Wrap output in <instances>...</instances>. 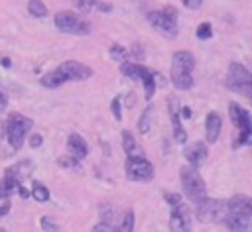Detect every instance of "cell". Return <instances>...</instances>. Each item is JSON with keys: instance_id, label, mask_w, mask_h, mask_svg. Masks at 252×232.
I'll list each match as a JSON object with an SVG mask.
<instances>
[{"instance_id": "6da1fadb", "label": "cell", "mask_w": 252, "mask_h": 232, "mask_svg": "<svg viewBox=\"0 0 252 232\" xmlns=\"http://www.w3.org/2000/svg\"><path fill=\"white\" fill-rule=\"evenodd\" d=\"M193 69H195V55L191 51L179 49L171 55V65H169V79L175 88L179 90H189L193 88Z\"/></svg>"}, {"instance_id": "7a4b0ae2", "label": "cell", "mask_w": 252, "mask_h": 232, "mask_svg": "<svg viewBox=\"0 0 252 232\" xmlns=\"http://www.w3.org/2000/svg\"><path fill=\"white\" fill-rule=\"evenodd\" d=\"M32 128H33V120L24 116V114H20V112H10L6 116L4 136H6V140H8V144H10V147L14 151L22 149V145H24L28 134L32 132Z\"/></svg>"}, {"instance_id": "3957f363", "label": "cell", "mask_w": 252, "mask_h": 232, "mask_svg": "<svg viewBox=\"0 0 252 232\" xmlns=\"http://www.w3.org/2000/svg\"><path fill=\"white\" fill-rule=\"evenodd\" d=\"M148 22L154 29H158L163 37H177L179 33V26H177V20H179V14L173 6H163L161 10H152L148 12Z\"/></svg>"}, {"instance_id": "277c9868", "label": "cell", "mask_w": 252, "mask_h": 232, "mask_svg": "<svg viewBox=\"0 0 252 232\" xmlns=\"http://www.w3.org/2000/svg\"><path fill=\"white\" fill-rule=\"evenodd\" d=\"M228 116L234 124V128L238 130V136L232 140V147H242L246 144H250L252 140V114L242 108L236 102H228Z\"/></svg>"}, {"instance_id": "5b68a950", "label": "cell", "mask_w": 252, "mask_h": 232, "mask_svg": "<svg viewBox=\"0 0 252 232\" xmlns=\"http://www.w3.org/2000/svg\"><path fill=\"white\" fill-rule=\"evenodd\" d=\"M179 181H181V191H183V195H185L193 204L207 197V185H205L203 177L199 175L197 167L183 165V167L179 169Z\"/></svg>"}, {"instance_id": "8992f818", "label": "cell", "mask_w": 252, "mask_h": 232, "mask_svg": "<svg viewBox=\"0 0 252 232\" xmlns=\"http://www.w3.org/2000/svg\"><path fill=\"white\" fill-rule=\"evenodd\" d=\"M224 87L230 92H238V94L250 98V94H252V73L242 63H230L226 79H224Z\"/></svg>"}, {"instance_id": "52a82bcc", "label": "cell", "mask_w": 252, "mask_h": 232, "mask_svg": "<svg viewBox=\"0 0 252 232\" xmlns=\"http://www.w3.org/2000/svg\"><path fill=\"white\" fill-rule=\"evenodd\" d=\"M53 24L59 31L63 33H73V35H87L91 33V22L85 20L83 16H79L77 12L73 10H61L55 14L53 18Z\"/></svg>"}, {"instance_id": "ba28073f", "label": "cell", "mask_w": 252, "mask_h": 232, "mask_svg": "<svg viewBox=\"0 0 252 232\" xmlns=\"http://www.w3.org/2000/svg\"><path fill=\"white\" fill-rule=\"evenodd\" d=\"M124 173L130 181H140V183H148L154 179L156 175V167L154 163L144 157V155H128L124 161Z\"/></svg>"}, {"instance_id": "9c48e42d", "label": "cell", "mask_w": 252, "mask_h": 232, "mask_svg": "<svg viewBox=\"0 0 252 232\" xmlns=\"http://www.w3.org/2000/svg\"><path fill=\"white\" fill-rule=\"evenodd\" d=\"M226 210V201L205 197L199 203H195V218L199 222H220L222 214Z\"/></svg>"}, {"instance_id": "30bf717a", "label": "cell", "mask_w": 252, "mask_h": 232, "mask_svg": "<svg viewBox=\"0 0 252 232\" xmlns=\"http://www.w3.org/2000/svg\"><path fill=\"white\" fill-rule=\"evenodd\" d=\"M165 102H167V112H169V122H171V140L175 144H185L187 142V132H185L183 120L179 116V108H181L179 98L173 96V94H167Z\"/></svg>"}, {"instance_id": "8fae6325", "label": "cell", "mask_w": 252, "mask_h": 232, "mask_svg": "<svg viewBox=\"0 0 252 232\" xmlns=\"http://www.w3.org/2000/svg\"><path fill=\"white\" fill-rule=\"evenodd\" d=\"M220 224H224L230 232H252L250 214H246L242 210L226 208L224 214H222V218H220Z\"/></svg>"}, {"instance_id": "7c38bea8", "label": "cell", "mask_w": 252, "mask_h": 232, "mask_svg": "<svg viewBox=\"0 0 252 232\" xmlns=\"http://www.w3.org/2000/svg\"><path fill=\"white\" fill-rule=\"evenodd\" d=\"M169 230L171 232H191V208L183 201L179 204L171 206Z\"/></svg>"}, {"instance_id": "4fadbf2b", "label": "cell", "mask_w": 252, "mask_h": 232, "mask_svg": "<svg viewBox=\"0 0 252 232\" xmlns=\"http://www.w3.org/2000/svg\"><path fill=\"white\" fill-rule=\"evenodd\" d=\"M57 69L67 77V81H87V79H91V77L94 75L93 67L81 63V61H75V59L63 61Z\"/></svg>"}, {"instance_id": "5bb4252c", "label": "cell", "mask_w": 252, "mask_h": 232, "mask_svg": "<svg viewBox=\"0 0 252 232\" xmlns=\"http://www.w3.org/2000/svg\"><path fill=\"white\" fill-rule=\"evenodd\" d=\"M183 157L187 159V163L191 167H201L207 157H209V147L205 142H191L187 145H183Z\"/></svg>"}, {"instance_id": "9a60e30c", "label": "cell", "mask_w": 252, "mask_h": 232, "mask_svg": "<svg viewBox=\"0 0 252 232\" xmlns=\"http://www.w3.org/2000/svg\"><path fill=\"white\" fill-rule=\"evenodd\" d=\"M220 130H222V116L219 112L211 110L205 116V140H207V144H215L220 136Z\"/></svg>"}, {"instance_id": "2e32d148", "label": "cell", "mask_w": 252, "mask_h": 232, "mask_svg": "<svg viewBox=\"0 0 252 232\" xmlns=\"http://www.w3.org/2000/svg\"><path fill=\"white\" fill-rule=\"evenodd\" d=\"M120 73H122L124 77H128V79H132V81H140V83H144L154 71L148 69V67H144L142 63H130V61L126 59V61L120 63Z\"/></svg>"}, {"instance_id": "e0dca14e", "label": "cell", "mask_w": 252, "mask_h": 232, "mask_svg": "<svg viewBox=\"0 0 252 232\" xmlns=\"http://www.w3.org/2000/svg\"><path fill=\"white\" fill-rule=\"evenodd\" d=\"M67 149L77 159H85L89 155V144H87V140L83 136L75 134V132L67 136Z\"/></svg>"}, {"instance_id": "ac0fdd59", "label": "cell", "mask_w": 252, "mask_h": 232, "mask_svg": "<svg viewBox=\"0 0 252 232\" xmlns=\"http://www.w3.org/2000/svg\"><path fill=\"white\" fill-rule=\"evenodd\" d=\"M35 163L32 161V159H20V161H16L14 165H10V167H6L4 169V175H10V177H16L18 181H22V179H26V177H30L32 173H33V167Z\"/></svg>"}, {"instance_id": "d6986e66", "label": "cell", "mask_w": 252, "mask_h": 232, "mask_svg": "<svg viewBox=\"0 0 252 232\" xmlns=\"http://www.w3.org/2000/svg\"><path fill=\"white\" fill-rule=\"evenodd\" d=\"M65 83H69V81H67V77H65L59 69H53V71L45 73V75L39 79V85H41L43 88H59V87L65 85Z\"/></svg>"}, {"instance_id": "ffe728a7", "label": "cell", "mask_w": 252, "mask_h": 232, "mask_svg": "<svg viewBox=\"0 0 252 232\" xmlns=\"http://www.w3.org/2000/svg\"><path fill=\"white\" fill-rule=\"evenodd\" d=\"M20 183L22 181H18L16 177L2 175V179H0V199H10L16 193V189H18Z\"/></svg>"}, {"instance_id": "44dd1931", "label": "cell", "mask_w": 252, "mask_h": 232, "mask_svg": "<svg viewBox=\"0 0 252 232\" xmlns=\"http://www.w3.org/2000/svg\"><path fill=\"white\" fill-rule=\"evenodd\" d=\"M152 114H154V104H148L144 110H142V114H140V118H138V122H136V130H138V134H148L150 132V126H152Z\"/></svg>"}, {"instance_id": "7402d4cb", "label": "cell", "mask_w": 252, "mask_h": 232, "mask_svg": "<svg viewBox=\"0 0 252 232\" xmlns=\"http://www.w3.org/2000/svg\"><path fill=\"white\" fill-rule=\"evenodd\" d=\"M30 197L37 203H47L51 199V193L49 189L41 183V181H32V187H30Z\"/></svg>"}, {"instance_id": "603a6c76", "label": "cell", "mask_w": 252, "mask_h": 232, "mask_svg": "<svg viewBox=\"0 0 252 232\" xmlns=\"http://www.w3.org/2000/svg\"><path fill=\"white\" fill-rule=\"evenodd\" d=\"M134 222H136V214L132 208H128L122 214V220L118 226H112V232H132L134 230Z\"/></svg>"}, {"instance_id": "cb8c5ba5", "label": "cell", "mask_w": 252, "mask_h": 232, "mask_svg": "<svg viewBox=\"0 0 252 232\" xmlns=\"http://www.w3.org/2000/svg\"><path fill=\"white\" fill-rule=\"evenodd\" d=\"M120 144H122V149H124L126 155H134L136 149H138L136 140H134V136H132L130 130H122V132H120Z\"/></svg>"}, {"instance_id": "d4e9b609", "label": "cell", "mask_w": 252, "mask_h": 232, "mask_svg": "<svg viewBox=\"0 0 252 232\" xmlns=\"http://www.w3.org/2000/svg\"><path fill=\"white\" fill-rule=\"evenodd\" d=\"M158 79H159V73H156V71H154V73H152V75H150V77H148V79L142 83V85H144V98H146L148 102H150V100H152V96L156 94V88H158Z\"/></svg>"}, {"instance_id": "484cf974", "label": "cell", "mask_w": 252, "mask_h": 232, "mask_svg": "<svg viewBox=\"0 0 252 232\" xmlns=\"http://www.w3.org/2000/svg\"><path fill=\"white\" fill-rule=\"evenodd\" d=\"M47 6H45V2H41V0H30L28 2V14L30 16H33V18H45L47 16Z\"/></svg>"}, {"instance_id": "4316f807", "label": "cell", "mask_w": 252, "mask_h": 232, "mask_svg": "<svg viewBox=\"0 0 252 232\" xmlns=\"http://www.w3.org/2000/svg\"><path fill=\"white\" fill-rule=\"evenodd\" d=\"M108 53H110V57L114 59V61H126L128 57H130V53H128V49L126 47H122L120 43H112L110 47H108Z\"/></svg>"}, {"instance_id": "83f0119b", "label": "cell", "mask_w": 252, "mask_h": 232, "mask_svg": "<svg viewBox=\"0 0 252 232\" xmlns=\"http://www.w3.org/2000/svg\"><path fill=\"white\" fill-rule=\"evenodd\" d=\"M57 165H59L61 169H79V167H81V159H77V157H73L71 153H67V155L57 157Z\"/></svg>"}, {"instance_id": "f1b7e54d", "label": "cell", "mask_w": 252, "mask_h": 232, "mask_svg": "<svg viewBox=\"0 0 252 232\" xmlns=\"http://www.w3.org/2000/svg\"><path fill=\"white\" fill-rule=\"evenodd\" d=\"M195 35H197L199 41H207V39H211V37H213V26H211V22H203V24H199Z\"/></svg>"}, {"instance_id": "f546056e", "label": "cell", "mask_w": 252, "mask_h": 232, "mask_svg": "<svg viewBox=\"0 0 252 232\" xmlns=\"http://www.w3.org/2000/svg\"><path fill=\"white\" fill-rule=\"evenodd\" d=\"M39 226H41L43 232H59V224L51 216H41L39 218Z\"/></svg>"}, {"instance_id": "4dcf8cb0", "label": "cell", "mask_w": 252, "mask_h": 232, "mask_svg": "<svg viewBox=\"0 0 252 232\" xmlns=\"http://www.w3.org/2000/svg\"><path fill=\"white\" fill-rule=\"evenodd\" d=\"M110 112H112V116H114L116 122L122 120V96H114V98H112V102H110Z\"/></svg>"}, {"instance_id": "1f68e13d", "label": "cell", "mask_w": 252, "mask_h": 232, "mask_svg": "<svg viewBox=\"0 0 252 232\" xmlns=\"http://www.w3.org/2000/svg\"><path fill=\"white\" fill-rule=\"evenodd\" d=\"M98 210H100V220L112 224V218H114V206L108 204V203H102V204L98 206Z\"/></svg>"}, {"instance_id": "d6a6232c", "label": "cell", "mask_w": 252, "mask_h": 232, "mask_svg": "<svg viewBox=\"0 0 252 232\" xmlns=\"http://www.w3.org/2000/svg\"><path fill=\"white\" fill-rule=\"evenodd\" d=\"M26 140H28V145H30L32 149H37V147H41V145H43V136H41V134H37V132H33V134L30 132Z\"/></svg>"}, {"instance_id": "836d02e7", "label": "cell", "mask_w": 252, "mask_h": 232, "mask_svg": "<svg viewBox=\"0 0 252 232\" xmlns=\"http://www.w3.org/2000/svg\"><path fill=\"white\" fill-rule=\"evenodd\" d=\"M96 2L98 0H75V8L81 12H91L96 8Z\"/></svg>"}, {"instance_id": "e575fe53", "label": "cell", "mask_w": 252, "mask_h": 232, "mask_svg": "<svg viewBox=\"0 0 252 232\" xmlns=\"http://www.w3.org/2000/svg\"><path fill=\"white\" fill-rule=\"evenodd\" d=\"M163 201H165L169 206H175V204H179V203L183 201V197H181V193H171V191H165V193H163Z\"/></svg>"}, {"instance_id": "d590c367", "label": "cell", "mask_w": 252, "mask_h": 232, "mask_svg": "<svg viewBox=\"0 0 252 232\" xmlns=\"http://www.w3.org/2000/svg\"><path fill=\"white\" fill-rule=\"evenodd\" d=\"M12 208V201L10 199H0V218H4Z\"/></svg>"}, {"instance_id": "8d00e7d4", "label": "cell", "mask_w": 252, "mask_h": 232, "mask_svg": "<svg viewBox=\"0 0 252 232\" xmlns=\"http://www.w3.org/2000/svg\"><path fill=\"white\" fill-rule=\"evenodd\" d=\"M93 232H112V224L100 220V222H96V224L93 226Z\"/></svg>"}, {"instance_id": "74e56055", "label": "cell", "mask_w": 252, "mask_h": 232, "mask_svg": "<svg viewBox=\"0 0 252 232\" xmlns=\"http://www.w3.org/2000/svg\"><path fill=\"white\" fill-rule=\"evenodd\" d=\"M240 204H242V208L252 216V199L246 197V195H240Z\"/></svg>"}, {"instance_id": "f35d334b", "label": "cell", "mask_w": 252, "mask_h": 232, "mask_svg": "<svg viewBox=\"0 0 252 232\" xmlns=\"http://www.w3.org/2000/svg\"><path fill=\"white\" fill-rule=\"evenodd\" d=\"M128 53H130L134 59H142V57H144V47H140V43H134Z\"/></svg>"}, {"instance_id": "ab89813d", "label": "cell", "mask_w": 252, "mask_h": 232, "mask_svg": "<svg viewBox=\"0 0 252 232\" xmlns=\"http://www.w3.org/2000/svg\"><path fill=\"white\" fill-rule=\"evenodd\" d=\"M181 4L185 8H189V10H199L201 4H203V0H181Z\"/></svg>"}, {"instance_id": "60d3db41", "label": "cell", "mask_w": 252, "mask_h": 232, "mask_svg": "<svg viewBox=\"0 0 252 232\" xmlns=\"http://www.w3.org/2000/svg\"><path fill=\"white\" fill-rule=\"evenodd\" d=\"M179 116H181V120H189V118L193 116V110H191L189 106H181V108H179Z\"/></svg>"}, {"instance_id": "b9f144b4", "label": "cell", "mask_w": 252, "mask_h": 232, "mask_svg": "<svg viewBox=\"0 0 252 232\" xmlns=\"http://www.w3.org/2000/svg\"><path fill=\"white\" fill-rule=\"evenodd\" d=\"M16 193H18V195H20V199H24V201H26V199H30V189H26V187H24L22 183L18 185Z\"/></svg>"}, {"instance_id": "7bdbcfd3", "label": "cell", "mask_w": 252, "mask_h": 232, "mask_svg": "<svg viewBox=\"0 0 252 232\" xmlns=\"http://www.w3.org/2000/svg\"><path fill=\"white\" fill-rule=\"evenodd\" d=\"M94 10H100V12H112V4H106V2H96V8Z\"/></svg>"}, {"instance_id": "ee69618b", "label": "cell", "mask_w": 252, "mask_h": 232, "mask_svg": "<svg viewBox=\"0 0 252 232\" xmlns=\"http://www.w3.org/2000/svg\"><path fill=\"white\" fill-rule=\"evenodd\" d=\"M0 65H2V67H6V69H8V67H12L10 57H2V59H0Z\"/></svg>"}, {"instance_id": "f6af8a7d", "label": "cell", "mask_w": 252, "mask_h": 232, "mask_svg": "<svg viewBox=\"0 0 252 232\" xmlns=\"http://www.w3.org/2000/svg\"><path fill=\"white\" fill-rule=\"evenodd\" d=\"M6 102H8L6 94H4V92H0V106H6Z\"/></svg>"}, {"instance_id": "bcb514c9", "label": "cell", "mask_w": 252, "mask_h": 232, "mask_svg": "<svg viewBox=\"0 0 252 232\" xmlns=\"http://www.w3.org/2000/svg\"><path fill=\"white\" fill-rule=\"evenodd\" d=\"M0 232H8V230H6V228H0Z\"/></svg>"}, {"instance_id": "7dc6e473", "label": "cell", "mask_w": 252, "mask_h": 232, "mask_svg": "<svg viewBox=\"0 0 252 232\" xmlns=\"http://www.w3.org/2000/svg\"><path fill=\"white\" fill-rule=\"evenodd\" d=\"M250 100H252V94H250Z\"/></svg>"}, {"instance_id": "c3c4849f", "label": "cell", "mask_w": 252, "mask_h": 232, "mask_svg": "<svg viewBox=\"0 0 252 232\" xmlns=\"http://www.w3.org/2000/svg\"><path fill=\"white\" fill-rule=\"evenodd\" d=\"M250 142H252V140H250Z\"/></svg>"}]
</instances>
